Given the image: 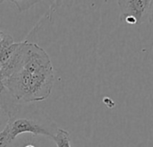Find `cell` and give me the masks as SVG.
<instances>
[{
  "label": "cell",
  "instance_id": "cell-1",
  "mask_svg": "<svg viewBox=\"0 0 153 147\" xmlns=\"http://www.w3.org/2000/svg\"><path fill=\"white\" fill-rule=\"evenodd\" d=\"M55 82L48 54L38 44L23 41V63L20 71L4 81L18 102L30 103L47 100Z\"/></svg>",
  "mask_w": 153,
  "mask_h": 147
},
{
  "label": "cell",
  "instance_id": "cell-2",
  "mask_svg": "<svg viewBox=\"0 0 153 147\" xmlns=\"http://www.w3.org/2000/svg\"><path fill=\"white\" fill-rule=\"evenodd\" d=\"M7 127L13 141L19 135L24 133L52 138L58 130V128H56V124L50 119V118H45L43 119L34 117L29 118L13 116L9 119Z\"/></svg>",
  "mask_w": 153,
  "mask_h": 147
},
{
  "label": "cell",
  "instance_id": "cell-3",
  "mask_svg": "<svg viewBox=\"0 0 153 147\" xmlns=\"http://www.w3.org/2000/svg\"><path fill=\"white\" fill-rule=\"evenodd\" d=\"M152 0H117L121 10L120 16H134L138 23L149 20V13Z\"/></svg>",
  "mask_w": 153,
  "mask_h": 147
},
{
  "label": "cell",
  "instance_id": "cell-4",
  "mask_svg": "<svg viewBox=\"0 0 153 147\" xmlns=\"http://www.w3.org/2000/svg\"><path fill=\"white\" fill-rule=\"evenodd\" d=\"M23 63V41L19 42V45L12 55V57L0 66V78L5 81L13 74L20 71L22 67Z\"/></svg>",
  "mask_w": 153,
  "mask_h": 147
},
{
  "label": "cell",
  "instance_id": "cell-5",
  "mask_svg": "<svg viewBox=\"0 0 153 147\" xmlns=\"http://www.w3.org/2000/svg\"><path fill=\"white\" fill-rule=\"evenodd\" d=\"M16 101H17L6 88L4 81L0 78V105L2 110L9 119L13 117L19 110V105Z\"/></svg>",
  "mask_w": 153,
  "mask_h": 147
},
{
  "label": "cell",
  "instance_id": "cell-6",
  "mask_svg": "<svg viewBox=\"0 0 153 147\" xmlns=\"http://www.w3.org/2000/svg\"><path fill=\"white\" fill-rule=\"evenodd\" d=\"M52 140L56 143V147H71L70 134L65 129L58 128L56 135L52 137Z\"/></svg>",
  "mask_w": 153,
  "mask_h": 147
},
{
  "label": "cell",
  "instance_id": "cell-7",
  "mask_svg": "<svg viewBox=\"0 0 153 147\" xmlns=\"http://www.w3.org/2000/svg\"><path fill=\"white\" fill-rule=\"evenodd\" d=\"M49 4V10L48 13L46 14V17H48V20L52 18L53 13L61 7H68L73 4L74 0H46Z\"/></svg>",
  "mask_w": 153,
  "mask_h": 147
},
{
  "label": "cell",
  "instance_id": "cell-8",
  "mask_svg": "<svg viewBox=\"0 0 153 147\" xmlns=\"http://www.w3.org/2000/svg\"><path fill=\"white\" fill-rule=\"evenodd\" d=\"M42 0H0V4H3L4 2H10L14 4L16 8L20 13H23L30 8H31L36 4L39 3Z\"/></svg>",
  "mask_w": 153,
  "mask_h": 147
},
{
  "label": "cell",
  "instance_id": "cell-9",
  "mask_svg": "<svg viewBox=\"0 0 153 147\" xmlns=\"http://www.w3.org/2000/svg\"><path fill=\"white\" fill-rule=\"evenodd\" d=\"M13 140L11 137L9 128L6 127L0 132V147H9Z\"/></svg>",
  "mask_w": 153,
  "mask_h": 147
},
{
  "label": "cell",
  "instance_id": "cell-10",
  "mask_svg": "<svg viewBox=\"0 0 153 147\" xmlns=\"http://www.w3.org/2000/svg\"><path fill=\"white\" fill-rule=\"evenodd\" d=\"M9 118L6 116V114L3 111L0 112V132L6 127L7 123H8Z\"/></svg>",
  "mask_w": 153,
  "mask_h": 147
},
{
  "label": "cell",
  "instance_id": "cell-11",
  "mask_svg": "<svg viewBox=\"0 0 153 147\" xmlns=\"http://www.w3.org/2000/svg\"><path fill=\"white\" fill-rule=\"evenodd\" d=\"M150 22L153 23V0L152 2V5H151V9H150V13H149V20Z\"/></svg>",
  "mask_w": 153,
  "mask_h": 147
},
{
  "label": "cell",
  "instance_id": "cell-12",
  "mask_svg": "<svg viewBox=\"0 0 153 147\" xmlns=\"http://www.w3.org/2000/svg\"><path fill=\"white\" fill-rule=\"evenodd\" d=\"M23 147H36V146H34L33 145H26L25 146H23Z\"/></svg>",
  "mask_w": 153,
  "mask_h": 147
},
{
  "label": "cell",
  "instance_id": "cell-13",
  "mask_svg": "<svg viewBox=\"0 0 153 147\" xmlns=\"http://www.w3.org/2000/svg\"><path fill=\"white\" fill-rule=\"evenodd\" d=\"M1 111H3V110H2V109H1V105H0V112H1ZM3 112H4V111H3Z\"/></svg>",
  "mask_w": 153,
  "mask_h": 147
}]
</instances>
